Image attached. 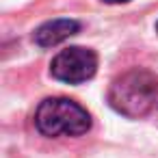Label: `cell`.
I'll list each match as a JSON object with an SVG mask.
<instances>
[{"label": "cell", "instance_id": "cell-1", "mask_svg": "<svg viewBox=\"0 0 158 158\" xmlns=\"http://www.w3.org/2000/svg\"><path fill=\"white\" fill-rule=\"evenodd\" d=\"M158 100V80L145 69H130L121 74L108 91L110 106L126 117H143Z\"/></svg>", "mask_w": 158, "mask_h": 158}, {"label": "cell", "instance_id": "cell-2", "mask_svg": "<svg viewBox=\"0 0 158 158\" xmlns=\"http://www.w3.org/2000/svg\"><path fill=\"white\" fill-rule=\"evenodd\" d=\"M35 126L46 136H78L91 128V117L80 104L67 98H50L39 104Z\"/></svg>", "mask_w": 158, "mask_h": 158}, {"label": "cell", "instance_id": "cell-3", "mask_svg": "<svg viewBox=\"0 0 158 158\" xmlns=\"http://www.w3.org/2000/svg\"><path fill=\"white\" fill-rule=\"evenodd\" d=\"M95 69H98L95 52L89 48H80V46L59 52L50 65L52 76L61 82H69V85H78V82L93 78Z\"/></svg>", "mask_w": 158, "mask_h": 158}, {"label": "cell", "instance_id": "cell-4", "mask_svg": "<svg viewBox=\"0 0 158 158\" xmlns=\"http://www.w3.org/2000/svg\"><path fill=\"white\" fill-rule=\"evenodd\" d=\"M78 22L74 20H52L46 22L44 26H39L35 31V44L41 48H50V46H59L61 41L69 39L72 35L78 33Z\"/></svg>", "mask_w": 158, "mask_h": 158}, {"label": "cell", "instance_id": "cell-5", "mask_svg": "<svg viewBox=\"0 0 158 158\" xmlns=\"http://www.w3.org/2000/svg\"><path fill=\"white\" fill-rule=\"evenodd\" d=\"M106 5H121V2H130V0H102Z\"/></svg>", "mask_w": 158, "mask_h": 158}, {"label": "cell", "instance_id": "cell-6", "mask_svg": "<svg viewBox=\"0 0 158 158\" xmlns=\"http://www.w3.org/2000/svg\"><path fill=\"white\" fill-rule=\"evenodd\" d=\"M156 28H158V24H156Z\"/></svg>", "mask_w": 158, "mask_h": 158}]
</instances>
